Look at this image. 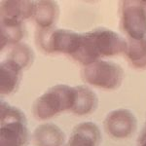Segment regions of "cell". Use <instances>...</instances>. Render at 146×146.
I'll use <instances>...</instances> for the list:
<instances>
[{"mask_svg": "<svg viewBox=\"0 0 146 146\" xmlns=\"http://www.w3.org/2000/svg\"><path fill=\"white\" fill-rule=\"evenodd\" d=\"M25 33L23 22L1 18V50L7 45L21 43Z\"/></svg>", "mask_w": 146, "mask_h": 146, "instance_id": "obj_14", "label": "cell"}, {"mask_svg": "<svg viewBox=\"0 0 146 146\" xmlns=\"http://www.w3.org/2000/svg\"><path fill=\"white\" fill-rule=\"evenodd\" d=\"M127 38L106 27H98L81 34V40L72 58L84 66L102 60L106 56H115L125 53Z\"/></svg>", "mask_w": 146, "mask_h": 146, "instance_id": "obj_1", "label": "cell"}, {"mask_svg": "<svg viewBox=\"0 0 146 146\" xmlns=\"http://www.w3.org/2000/svg\"><path fill=\"white\" fill-rule=\"evenodd\" d=\"M120 21L127 39L138 40L146 37V6L142 1H122Z\"/></svg>", "mask_w": 146, "mask_h": 146, "instance_id": "obj_6", "label": "cell"}, {"mask_svg": "<svg viewBox=\"0 0 146 146\" xmlns=\"http://www.w3.org/2000/svg\"><path fill=\"white\" fill-rule=\"evenodd\" d=\"M60 15V7L56 1L40 0L34 1L33 20L40 29L54 27Z\"/></svg>", "mask_w": 146, "mask_h": 146, "instance_id": "obj_11", "label": "cell"}, {"mask_svg": "<svg viewBox=\"0 0 146 146\" xmlns=\"http://www.w3.org/2000/svg\"><path fill=\"white\" fill-rule=\"evenodd\" d=\"M7 58L13 60L19 66L25 69L30 66V64L33 62L34 54L32 49L27 44L21 42V43L12 46Z\"/></svg>", "mask_w": 146, "mask_h": 146, "instance_id": "obj_16", "label": "cell"}, {"mask_svg": "<svg viewBox=\"0 0 146 146\" xmlns=\"http://www.w3.org/2000/svg\"><path fill=\"white\" fill-rule=\"evenodd\" d=\"M34 1L4 0L1 2V18L23 22L33 17Z\"/></svg>", "mask_w": 146, "mask_h": 146, "instance_id": "obj_12", "label": "cell"}, {"mask_svg": "<svg viewBox=\"0 0 146 146\" xmlns=\"http://www.w3.org/2000/svg\"><path fill=\"white\" fill-rule=\"evenodd\" d=\"M32 136L36 146H63L65 141L63 131L53 123L40 124L35 128Z\"/></svg>", "mask_w": 146, "mask_h": 146, "instance_id": "obj_10", "label": "cell"}, {"mask_svg": "<svg viewBox=\"0 0 146 146\" xmlns=\"http://www.w3.org/2000/svg\"><path fill=\"white\" fill-rule=\"evenodd\" d=\"M76 98L70 112L77 116H87L92 114L98 105V98L96 94L85 85L75 87Z\"/></svg>", "mask_w": 146, "mask_h": 146, "instance_id": "obj_13", "label": "cell"}, {"mask_svg": "<svg viewBox=\"0 0 146 146\" xmlns=\"http://www.w3.org/2000/svg\"><path fill=\"white\" fill-rule=\"evenodd\" d=\"M81 40V34L64 28L39 29L36 42L45 53L65 54L72 58L76 53Z\"/></svg>", "mask_w": 146, "mask_h": 146, "instance_id": "obj_5", "label": "cell"}, {"mask_svg": "<svg viewBox=\"0 0 146 146\" xmlns=\"http://www.w3.org/2000/svg\"><path fill=\"white\" fill-rule=\"evenodd\" d=\"M145 123H146V122H145Z\"/></svg>", "mask_w": 146, "mask_h": 146, "instance_id": "obj_19", "label": "cell"}, {"mask_svg": "<svg viewBox=\"0 0 146 146\" xmlns=\"http://www.w3.org/2000/svg\"><path fill=\"white\" fill-rule=\"evenodd\" d=\"M137 120L133 112L126 108L112 110L104 119L106 133L115 139H126L135 133Z\"/></svg>", "mask_w": 146, "mask_h": 146, "instance_id": "obj_7", "label": "cell"}, {"mask_svg": "<svg viewBox=\"0 0 146 146\" xmlns=\"http://www.w3.org/2000/svg\"><path fill=\"white\" fill-rule=\"evenodd\" d=\"M125 72L118 63L98 60L84 66L82 77L87 84L103 90H116L121 86Z\"/></svg>", "mask_w": 146, "mask_h": 146, "instance_id": "obj_4", "label": "cell"}, {"mask_svg": "<svg viewBox=\"0 0 146 146\" xmlns=\"http://www.w3.org/2000/svg\"><path fill=\"white\" fill-rule=\"evenodd\" d=\"M29 138L27 118L22 110L1 102L0 105V146H25Z\"/></svg>", "mask_w": 146, "mask_h": 146, "instance_id": "obj_3", "label": "cell"}, {"mask_svg": "<svg viewBox=\"0 0 146 146\" xmlns=\"http://www.w3.org/2000/svg\"><path fill=\"white\" fill-rule=\"evenodd\" d=\"M23 70L22 67L9 58L1 62L0 90L2 95H10L18 90L22 80Z\"/></svg>", "mask_w": 146, "mask_h": 146, "instance_id": "obj_9", "label": "cell"}, {"mask_svg": "<svg viewBox=\"0 0 146 146\" xmlns=\"http://www.w3.org/2000/svg\"><path fill=\"white\" fill-rule=\"evenodd\" d=\"M124 55L133 68L146 69V37L138 40L127 39Z\"/></svg>", "mask_w": 146, "mask_h": 146, "instance_id": "obj_15", "label": "cell"}, {"mask_svg": "<svg viewBox=\"0 0 146 146\" xmlns=\"http://www.w3.org/2000/svg\"><path fill=\"white\" fill-rule=\"evenodd\" d=\"M143 2V4H144V5L146 6V1H142Z\"/></svg>", "mask_w": 146, "mask_h": 146, "instance_id": "obj_18", "label": "cell"}, {"mask_svg": "<svg viewBox=\"0 0 146 146\" xmlns=\"http://www.w3.org/2000/svg\"><path fill=\"white\" fill-rule=\"evenodd\" d=\"M101 140V133L94 122H82L74 127L67 146H98Z\"/></svg>", "mask_w": 146, "mask_h": 146, "instance_id": "obj_8", "label": "cell"}, {"mask_svg": "<svg viewBox=\"0 0 146 146\" xmlns=\"http://www.w3.org/2000/svg\"><path fill=\"white\" fill-rule=\"evenodd\" d=\"M76 98L75 87L58 84L34 101L32 112L36 119L45 121L64 111H71Z\"/></svg>", "mask_w": 146, "mask_h": 146, "instance_id": "obj_2", "label": "cell"}, {"mask_svg": "<svg viewBox=\"0 0 146 146\" xmlns=\"http://www.w3.org/2000/svg\"><path fill=\"white\" fill-rule=\"evenodd\" d=\"M137 146H146V128L142 129L137 140Z\"/></svg>", "mask_w": 146, "mask_h": 146, "instance_id": "obj_17", "label": "cell"}]
</instances>
